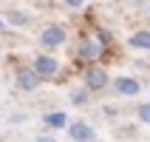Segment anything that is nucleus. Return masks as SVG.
Returning a JSON list of instances; mask_svg holds the SVG:
<instances>
[{
    "label": "nucleus",
    "instance_id": "obj_5",
    "mask_svg": "<svg viewBox=\"0 0 150 142\" xmlns=\"http://www.w3.org/2000/svg\"><path fill=\"white\" fill-rule=\"evenodd\" d=\"M68 136H71L74 142H91L96 134H93V128L88 125V122H79V119H76V122L68 125Z\"/></svg>",
    "mask_w": 150,
    "mask_h": 142
},
{
    "label": "nucleus",
    "instance_id": "obj_13",
    "mask_svg": "<svg viewBox=\"0 0 150 142\" xmlns=\"http://www.w3.org/2000/svg\"><path fill=\"white\" fill-rule=\"evenodd\" d=\"M65 6H71V9H79V6H85V0H62Z\"/></svg>",
    "mask_w": 150,
    "mask_h": 142
},
{
    "label": "nucleus",
    "instance_id": "obj_9",
    "mask_svg": "<svg viewBox=\"0 0 150 142\" xmlns=\"http://www.w3.org/2000/svg\"><path fill=\"white\" fill-rule=\"evenodd\" d=\"M76 54H79V60H93L96 54H99V46H96V43H91V40H85L82 46H79V51H76Z\"/></svg>",
    "mask_w": 150,
    "mask_h": 142
},
{
    "label": "nucleus",
    "instance_id": "obj_11",
    "mask_svg": "<svg viewBox=\"0 0 150 142\" xmlns=\"http://www.w3.org/2000/svg\"><path fill=\"white\" fill-rule=\"evenodd\" d=\"M8 23L11 26H25L28 23V14H23V11H8Z\"/></svg>",
    "mask_w": 150,
    "mask_h": 142
},
{
    "label": "nucleus",
    "instance_id": "obj_7",
    "mask_svg": "<svg viewBox=\"0 0 150 142\" xmlns=\"http://www.w3.org/2000/svg\"><path fill=\"white\" fill-rule=\"evenodd\" d=\"M45 125H48V128H65L68 125V117L62 114V111H51V114H45Z\"/></svg>",
    "mask_w": 150,
    "mask_h": 142
},
{
    "label": "nucleus",
    "instance_id": "obj_3",
    "mask_svg": "<svg viewBox=\"0 0 150 142\" xmlns=\"http://www.w3.org/2000/svg\"><path fill=\"white\" fill-rule=\"evenodd\" d=\"M40 80L42 77L37 74L34 68H20V71H17V88H20V91H34V88L40 85Z\"/></svg>",
    "mask_w": 150,
    "mask_h": 142
},
{
    "label": "nucleus",
    "instance_id": "obj_2",
    "mask_svg": "<svg viewBox=\"0 0 150 142\" xmlns=\"http://www.w3.org/2000/svg\"><path fill=\"white\" fill-rule=\"evenodd\" d=\"M34 71L40 77H54L59 71V60L57 57H51V54H40V57H34Z\"/></svg>",
    "mask_w": 150,
    "mask_h": 142
},
{
    "label": "nucleus",
    "instance_id": "obj_14",
    "mask_svg": "<svg viewBox=\"0 0 150 142\" xmlns=\"http://www.w3.org/2000/svg\"><path fill=\"white\" fill-rule=\"evenodd\" d=\"M37 142H57V139H54V136H40Z\"/></svg>",
    "mask_w": 150,
    "mask_h": 142
},
{
    "label": "nucleus",
    "instance_id": "obj_12",
    "mask_svg": "<svg viewBox=\"0 0 150 142\" xmlns=\"http://www.w3.org/2000/svg\"><path fill=\"white\" fill-rule=\"evenodd\" d=\"M139 119L150 125V102H144V105H139Z\"/></svg>",
    "mask_w": 150,
    "mask_h": 142
},
{
    "label": "nucleus",
    "instance_id": "obj_6",
    "mask_svg": "<svg viewBox=\"0 0 150 142\" xmlns=\"http://www.w3.org/2000/svg\"><path fill=\"white\" fill-rule=\"evenodd\" d=\"M85 85L91 88V91H99L108 85V74H105V68H88L85 71Z\"/></svg>",
    "mask_w": 150,
    "mask_h": 142
},
{
    "label": "nucleus",
    "instance_id": "obj_8",
    "mask_svg": "<svg viewBox=\"0 0 150 142\" xmlns=\"http://www.w3.org/2000/svg\"><path fill=\"white\" fill-rule=\"evenodd\" d=\"M127 43H130L133 49H144V51H150V31H136Z\"/></svg>",
    "mask_w": 150,
    "mask_h": 142
},
{
    "label": "nucleus",
    "instance_id": "obj_10",
    "mask_svg": "<svg viewBox=\"0 0 150 142\" xmlns=\"http://www.w3.org/2000/svg\"><path fill=\"white\" fill-rule=\"evenodd\" d=\"M88 91H91V88H74V91H71V102H74V105H85V102H88Z\"/></svg>",
    "mask_w": 150,
    "mask_h": 142
},
{
    "label": "nucleus",
    "instance_id": "obj_4",
    "mask_svg": "<svg viewBox=\"0 0 150 142\" xmlns=\"http://www.w3.org/2000/svg\"><path fill=\"white\" fill-rule=\"evenodd\" d=\"M113 88H116V94H122V97H136V94L142 91V83L133 80V77H116V80H113Z\"/></svg>",
    "mask_w": 150,
    "mask_h": 142
},
{
    "label": "nucleus",
    "instance_id": "obj_1",
    "mask_svg": "<svg viewBox=\"0 0 150 142\" xmlns=\"http://www.w3.org/2000/svg\"><path fill=\"white\" fill-rule=\"evenodd\" d=\"M65 37L68 34H65L62 26H48V29L40 34V46L42 49H59V46L65 43Z\"/></svg>",
    "mask_w": 150,
    "mask_h": 142
}]
</instances>
